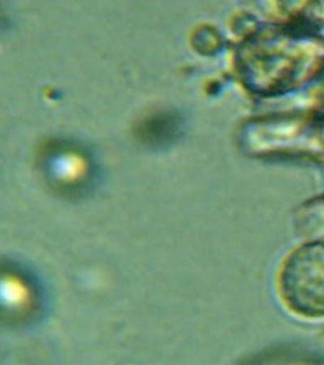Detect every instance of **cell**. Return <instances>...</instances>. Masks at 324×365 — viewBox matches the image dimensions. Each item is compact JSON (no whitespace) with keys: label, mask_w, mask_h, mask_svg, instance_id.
Listing matches in <instances>:
<instances>
[{"label":"cell","mask_w":324,"mask_h":365,"mask_svg":"<svg viewBox=\"0 0 324 365\" xmlns=\"http://www.w3.org/2000/svg\"><path fill=\"white\" fill-rule=\"evenodd\" d=\"M278 284L284 302L295 313L324 317V244L307 242L290 254Z\"/></svg>","instance_id":"1"},{"label":"cell","mask_w":324,"mask_h":365,"mask_svg":"<svg viewBox=\"0 0 324 365\" xmlns=\"http://www.w3.org/2000/svg\"><path fill=\"white\" fill-rule=\"evenodd\" d=\"M181 122L179 114L175 113H155L139 123L137 136L152 147L170 145L179 138Z\"/></svg>","instance_id":"3"},{"label":"cell","mask_w":324,"mask_h":365,"mask_svg":"<svg viewBox=\"0 0 324 365\" xmlns=\"http://www.w3.org/2000/svg\"><path fill=\"white\" fill-rule=\"evenodd\" d=\"M42 170L56 184L75 185L93 171L92 156L81 145L66 141L52 142L39 155Z\"/></svg>","instance_id":"2"}]
</instances>
